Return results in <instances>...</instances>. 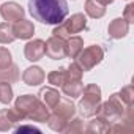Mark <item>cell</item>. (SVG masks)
<instances>
[{
	"label": "cell",
	"mask_w": 134,
	"mask_h": 134,
	"mask_svg": "<svg viewBox=\"0 0 134 134\" xmlns=\"http://www.w3.org/2000/svg\"><path fill=\"white\" fill-rule=\"evenodd\" d=\"M29 10L35 21L57 25L68 16L66 0H29Z\"/></svg>",
	"instance_id": "1"
},
{
	"label": "cell",
	"mask_w": 134,
	"mask_h": 134,
	"mask_svg": "<svg viewBox=\"0 0 134 134\" xmlns=\"http://www.w3.org/2000/svg\"><path fill=\"white\" fill-rule=\"evenodd\" d=\"M81 96H82V99L77 104L79 112L84 117L96 115V112L99 109V104H101V88L96 84H88L82 88Z\"/></svg>",
	"instance_id": "2"
},
{
	"label": "cell",
	"mask_w": 134,
	"mask_h": 134,
	"mask_svg": "<svg viewBox=\"0 0 134 134\" xmlns=\"http://www.w3.org/2000/svg\"><path fill=\"white\" fill-rule=\"evenodd\" d=\"M85 27H87V18L82 13H76L70 19L62 21L60 24H57V27L52 30V33L55 36H60V38L66 40V38H70V36L82 32Z\"/></svg>",
	"instance_id": "3"
},
{
	"label": "cell",
	"mask_w": 134,
	"mask_h": 134,
	"mask_svg": "<svg viewBox=\"0 0 134 134\" xmlns=\"http://www.w3.org/2000/svg\"><path fill=\"white\" fill-rule=\"evenodd\" d=\"M104 58V51L101 49V46L98 44H92L85 49H82L77 57H76V63L79 65V68L85 73L93 70L96 65H99Z\"/></svg>",
	"instance_id": "4"
},
{
	"label": "cell",
	"mask_w": 134,
	"mask_h": 134,
	"mask_svg": "<svg viewBox=\"0 0 134 134\" xmlns=\"http://www.w3.org/2000/svg\"><path fill=\"white\" fill-rule=\"evenodd\" d=\"M44 55H47L52 60H60V58L66 57V41H65V38L52 35L44 43Z\"/></svg>",
	"instance_id": "5"
},
{
	"label": "cell",
	"mask_w": 134,
	"mask_h": 134,
	"mask_svg": "<svg viewBox=\"0 0 134 134\" xmlns=\"http://www.w3.org/2000/svg\"><path fill=\"white\" fill-rule=\"evenodd\" d=\"M0 14H2V18L7 22H16V21H19V19L24 18L25 11H24V8L19 3H16V2H7V3H3L2 7H0Z\"/></svg>",
	"instance_id": "6"
},
{
	"label": "cell",
	"mask_w": 134,
	"mask_h": 134,
	"mask_svg": "<svg viewBox=\"0 0 134 134\" xmlns=\"http://www.w3.org/2000/svg\"><path fill=\"white\" fill-rule=\"evenodd\" d=\"M24 55L29 62H38L44 57V41L43 40H33L29 41L24 47Z\"/></svg>",
	"instance_id": "7"
},
{
	"label": "cell",
	"mask_w": 134,
	"mask_h": 134,
	"mask_svg": "<svg viewBox=\"0 0 134 134\" xmlns=\"http://www.w3.org/2000/svg\"><path fill=\"white\" fill-rule=\"evenodd\" d=\"M51 110H52V114L62 117V118L66 120V121H70V120L74 117V114H76V106L71 103V99H62V98H60V101H58Z\"/></svg>",
	"instance_id": "8"
},
{
	"label": "cell",
	"mask_w": 134,
	"mask_h": 134,
	"mask_svg": "<svg viewBox=\"0 0 134 134\" xmlns=\"http://www.w3.org/2000/svg\"><path fill=\"white\" fill-rule=\"evenodd\" d=\"M13 33H14V38L16 40H29V38L33 36L35 27H33V24L30 21H27V19L22 18V19H19V21L14 22Z\"/></svg>",
	"instance_id": "9"
},
{
	"label": "cell",
	"mask_w": 134,
	"mask_h": 134,
	"mask_svg": "<svg viewBox=\"0 0 134 134\" xmlns=\"http://www.w3.org/2000/svg\"><path fill=\"white\" fill-rule=\"evenodd\" d=\"M84 84L82 79H76V77H70V76H65V82L62 85V90L66 96L70 98H79L82 93Z\"/></svg>",
	"instance_id": "10"
},
{
	"label": "cell",
	"mask_w": 134,
	"mask_h": 134,
	"mask_svg": "<svg viewBox=\"0 0 134 134\" xmlns=\"http://www.w3.org/2000/svg\"><path fill=\"white\" fill-rule=\"evenodd\" d=\"M128 32H129V24H128L123 18L114 19V21L109 24V27H107L109 36L114 38V40H121V38H125V36L128 35Z\"/></svg>",
	"instance_id": "11"
},
{
	"label": "cell",
	"mask_w": 134,
	"mask_h": 134,
	"mask_svg": "<svg viewBox=\"0 0 134 134\" xmlns=\"http://www.w3.org/2000/svg\"><path fill=\"white\" fill-rule=\"evenodd\" d=\"M49 114H51V109L36 98L33 101L29 114H27V118L29 120H33V121H46L47 117H49Z\"/></svg>",
	"instance_id": "12"
},
{
	"label": "cell",
	"mask_w": 134,
	"mask_h": 134,
	"mask_svg": "<svg viewBox=\"0 0 134 134\" xmlns=\"http://www.w3.org/2000/svg\"><path fill=\"white\" fill-rule=\"evenodd\" d=\"M18 121H22L18 112L13 109H2L0 110V131H10Z\"/></svg>",
	"instance_id": "13"
},
{
	"label": "cell",
	"mask_w": 134,
	"mask_h": 134,
	"mask_svg": "<svg viewBox=\"0 0 134 134\" xmlns=\"http://www.w3.org/2000/svg\"><path fill=\"white\" fill-rule=\"evenodd\" d=\"M44 79H46V74H44V71L40 68V66H30V68H27L24 71V74H22V81L27 85H30V87L43 84Z\"/></svg>",
	"instance_id": "14"
},
{
	"label": "cell",
	"mask_w": 134,
	"mask_h": 134,
	"mask_svg": "<svg viewBox=\"0 0 134 134\" xmlns=\"http://www.w3.org/2000/svg\"><path fill=\"white\" fill-rule=\"evenodd\" d=\"M35 99H36V96H33V95H22V96H19L16 99L14 110L18 112V115L21 117V120L27 118V114H29V110H30V107H32V104H33Z\"/></svg>",
	"instance_id": "15"
},
{
	"label": "cell",
	"mask_w": 134,
	"mask_h": 134,
	"mask_svg": "<svg viewBox=\"0 0 134 134\" xmlns=\"http://www.w3.org/2000/svg\"><path fill=\"white\" fill-rule=\"evenodd\" d=\"M38 99L41 103H44L49 109H52L60 101V93H58V90H55L52 87H43L38 93Z\"/></svg>",
	"instance_id": "16"
},
{
	"label": "cell",
	"mask_w": 134,
	"mask_h": 134,
	"mask_svg": "<svg viewBox=\"0 0 134 134\" xmlns=\"http://www.w3.org/2000/svg\"><path fill=\"white\" fill-rule=\"evenodd\" d=\"M84 49V40L81 36H70L68 41H66V57H71V58H76L77 54Z\"/></svg>",
	"instance_id": "17"
},
{
	"label": "cell",
	"mask_w": 134,
	"mask_h": 134,
	"mask_svg": "<svg viewBox=\"0 0 134 134\" xmlns=\"http://www.w3.org/2000/svg\"><path fill=\"white\" fill-rule=\"evenodd\" d=\"M21 77V73H19V68L16 65H8L7 68H2L0 70V82H8V84H14L18 82Z\"/></svg>",
	"instance_id": "18"
},
{
	"label": "cell",
	"mask_w": 134,
	"mask_h": 134,
	"mask_svg": "<svg viewBox=\"0 0 134 134\" xmlns=\"http://www.w3.org/2000/svg\"><path fill=\"white\" fill-rule=\"evenodd\" d=\"M85 13L93 19H99L106 14V7L96 0H85Z\"/></svg>",
	"instance_id": "19"
},
{
	"label": "cell",
	"mask_w": 134,
	"mask_h": 134,
	"mask_svg": "<svg viewBox=\"0 0 134 134\" xmlns=\"http://www.w3.org/2000/svg\"><path fill=\"white\" fill-rule=\"evenodd\" d=\"M14 33H13V27L10 25V22H2L0 24V44H10L13 43Z\"/></svg>",
	"instance_id": "20"
},
{
	"label": "cell",
	"mask_w": 134,
	"mask_h": 134,
	"mask_svg": "<svg viewBox=\"0 0 134 134\" xmlns=\"http://www.w3.org/2000/svg\"><path fill=\"white\" fill-rule=\"evenodd\" d=\"M65 76H66V70L65 68H58V70H54L47 74V82L54 87H62L63 82H65Z\"/></svg>",
	"instance_id": "21"
},
{
	"label": "cell",
	"mask_w": 134,
	"mask_h": 134,
	"mask_svg": "<svg viewBox=\"0 0 134 134\" xmlns=\"http://www.w3.org/2000/svg\"><path fill=\"white\" fill-rule=\"evenodd\" d=\"M46 121H47V125H49L51 129L58 131V132H63L65 128H66V125H68V121L63 120V118L58 117V115H55V114H49V117H47Z\"/></svg>",
	"instance_id": "22"
},
{
	"label": "cell",
	"mask_w": 134,
	"mask_h": 134,
	"mask_svg": "<svg viewBox=\"0 0 134 134\" xmlns=\"http://www.w3.org/2000/svg\"><path fill=\"white\" fill-rule=\"evenodd\" d=\"M13 99V88L8 82H0V103L8 104Z\"/></svg>",
	"instance_id": "23"
},
{
	"label": "cell",
	"mask_w": 134,
	"mask_h": 134,
	"mask_svg": "<svg viewBox=\"0 0 134 134\" xmlns=\"http://www.w3.org/2000/svg\"><path fill=\"white\" fill-rule=\"evenodd\" d=\"M107 129H109V125H106L103 120H99L98 117L95 118V120H92L90 123H88V126H87V131L88 132H107Z\"/></svg>",
	"instance_id": "24"
},
{
	"label": "cell",
	"mask_w": 134,
	"mask_h": 134,
	"mask_svg": "<svg viewBox=\"0 0 134 134\" xmlns=\"http://www.w3.org/2000/svg\"><path fill=\"white\" fill-rule=\"evenodd\" d=\"M118 95H120V98L125 101V104L132 106V101H134V88H132V85L123 87V88L118 92Z\"/></svg>",
	"instance_id": "25"
},
{
	"label": "cell",
	"mask_w": 134,
	"mask_h": 134,
	"mask_svg": "<svg viewBox=\"0 0 134 134\" xmlns=\"http://www.w3.org/2000/svg\"><path fill=\"white\" fill-rule=\"evenodd\" d=\"M84 131V123H82V120L81 118H74L71 123L68 121V125H66V128H65V131L63 132H82Z\"/></svg>",
	"instance_id": "26"
},
{
	"label": "cell",
	"mask_w": 134,
	"mask_h": 134,
	"mask_svg": "<svg viewBox=\"0 0 134 134\" xmlns=\"http://www.w3.org/2000/svg\"><path fill=\"white\" fill-rule=\"evenodd\" d=\"M11 52L3 47V46H0V70L2 68H7L8 65H11Z\"/></svg>",
	"instance_id": "27"
},
{
	"label": "cell",
	"mask_w": 134,
	"mask_h": 134,
	"mask_svg": "<svg viewBox=\"0 0 134 134\" xmlns=\"http://www.w3.org/2000/svg\"><path fill=\"white\" fill-rule=\"evenodd\" d=\"M123 19H125L128 24H132V22H134V5H132V3H128V5H126L125 13H123Z\"/></svg>",
	"instance_id": "28"
},
{
	"label": "cell",
	"mask_w": 134,
	"mask_h": 134,
	"mask_svg": "<svg viewBox=\"0 0 134 134\" xmlns=\"http://www.w3.org/2000/svg\"><path fill=\"white\" fill-rule=\"evenodd\" d=\"M16 132L21 134V132H41V131H40L38 128H35V126L25 125V126H19V128H16Z\"/></svg>",
	"instance_id": "29"
},
{
	"label": "cell",
	"mask_w": 134,
	"mask_h": 134,
	"mask_svg": "<svg viewBox=\"0 0 134 134\" xmlns=\"http://www.w3.org/2000/svg\"><path fill=\"white\" fill-rule=\"evenodd\" d=\"M96 2H99V3H103V5L106 7V5H109V3H112V2H114V0H96Z\"/></svg>",
	"instance_id": "30"
}]
</instances>
